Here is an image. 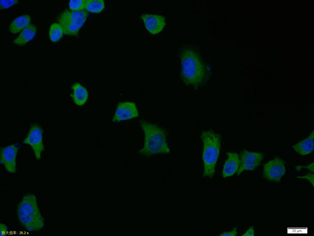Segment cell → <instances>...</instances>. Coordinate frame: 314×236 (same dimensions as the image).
<instances>
[{
  "instance_id": "21",
  "label": "cell",
  "mask_w": 314,
  "mask_h": 236,
  "mask_svg": "<svg viewBox=\"0 0 314 236\" xmlns=\"http://www.w3.org/2000/svg\"><path fill=\"white\" fill-rule=\"evenodd\" d=\"M297 178L300 179H304L308 180L312 184L313 187L314 186V174L311 172H308L307 174L304 176H298L297 177Z\"/></svg>"
},
{
  "instance_id": "33",
  "label": "cell",
  "mask_w": 314,
  "mask_h": 236,
  "mask_svg": "<svg viewBox=\"0 0 314 236\" xmlns=\"http://www.w3.org/2000/svg\"><path fill=\"white\" fill-rule=\"evenodd\" d=\"M119 210H120V209H119Z\"/></svg>"
},
{
  "instance_id": "4",
  "label": "cell",
  "mask_w": 314,
  "mask_h": 236,
  "mask_svg": "<svg viewBox=\"0 0 314 236\" xmlns=\"http://www.w3.org/2000/svg\"><path fill=\"white\" fill-rule=\"evenodd\" d=\"M26 196L19 204L18 208L19 219L22 223L28 230H34L40 229L43 226L35 196L30 195L29 199Z\"/></svg>"
},
{
  "instance_id": "6",
  "label": "cell",
  "mask_w": 314,
  "mask_h": 236,
  "mask_svg": "<svg viewBox=\"0 0 314 236\" xmlns=\"http://www.w3.org/2000/svg\"><path fill=\"white\" fill-rule=\"evenodd\" d=\"M285 161L280 157L276 156L263 165L262 175L267 181L278 183L286 172Z\"/></svg>"
},
{
  "instance_id": "9",
  "label": "cell",
  "mask_w": 314,
  "mask_h": 236,
  "mask_svg": "<svg viewBox=\"0 0 314 236\" xmlns=\"http://www.w3.org/2000/svg\"><path fill=\"white\" fill-rule=\"evenodd\" d=\"M15 145L13 144L0 147V163L9 173H15L17 170L16 160L18 147Z\"/></svg>"
},
{
  "instance_id": "1",
  "label": "cell",
  "mask_w": 314,
  "mask_h": 236,
  "mask_svg": "<svg viewBox=\"0 0 314 236\" xmlns=\"http://www.w3.org/2000/svg\"><path fill=\"white\" fill-rule=\"evenodd\" d=\"M181 78L186 85L200 86L207 76V68L200 55L192 47L180 50Z\"/></svg>"
},
{
  "instance_id": "15",
  "label": "cell",
  "mask_w": 314,
  "mask_h": 236,
  "mask_svg": "<svg viewBox=\"0 0 314 236\" xmlns=\"http://www.w3.org/2000/svg\"><path fill=\"white\" fill-rule=\"evenodd\" d=\"M73 91L71 96L73 98L74 103L77 105H83L87 100L88 96L86 89L78 82L75 83L72 86Z\"/></svg>"
},
{
  "instance_id": "27",
  "label": "cell",
  "mask_w": 314,
  "mask_h": 236,
  "mask_svg": "<svg viewBox=\"0 0 314 236\" xmlns=\"http://www.w3.org/2000/svg\"><path fill=\"white\" fill-rule=\"evenodd\" d=\"M137 206H138V207L139 206V205H137Z\"/></svg>"
},
{
  "instance_id": "13",
  "label": "cell",
  "mask_w": 314,
  "mask_h": 236,
  "mask_svg": "<svg viewBox=\"0 0 314 236\" xmlns=\"http://www.w3.org/2000/svg\"><path fill=\"white\" fill-rule=\"evenodd\" d=\"M314 131L304 139L296 143L292 146L294 150L298 154L304 156L311 153L314 148Z\"/></svg>"
},
{
  "instance_id": "5",
  "label": "cell",
  "mask_w": 314,
  "mask_h": 236,
  "mask_svg": "<svg viewBox=\"0 0 314 236\" xmlns=\"http://www.w3.org/2000/svg\"><path fill=\"white\" fill-rule=\"evenodd\" d=\"M88 12L83 10L72 11L66 9L59 14L58 21L63 34L78 36V32L86 21Z\"/></svg>"
},
{
  "instance_id": "31",
  "label": "cell",
  "mask_w": 314,
  "mask_h": 236,
  "mask_svg": "<svg viewBox=\"0 0 314 236\" xmlns=\"http://www.w3.org/2000/svg\"><path fill=\"white\" fill-rule=\"evenodd\" d=\"M153 228H155V227H153Z\"/></svg>"
},
{
  "instance_id": "28",
  "label": "cell",
  "mask_w": 314,
  "mask_h": 236,
  "mask_svg": "<svg viewBox=\"0 0 314 236\" xmlns=\"http://www.w3.org/2000/svg\"><path fill=\"white\" fill-rule=\"evenodd\" d=\"M130 233V234H131V233H130H130Z\"/></svg>"
},
{
  "instance_id": "23",
  "label": "cell",
  "mask_w": 314,
  "mask_h": 236,
  "mask_svg": "<svg viewBox=\"0 0 314 236\" xmlns=\"http://www.w3.org/2000/svg\"><path fill=\"white\" fill-rule=\"evenodd\" d=\"M237 228H234L233 230L228 232H224L219 235L220 236H235L237 234Z\"/></svg>"
},
{
  "instance_id": "3",
  "label": "cell",
  "mask_w": 314,
  "mask_h": 236,
  "mask_svg": "<svg viewBox=\"0 0 314 236\" xmlns=\"http://www.w3.org/2000/svg\"><path fill=\"white\" fill-rule=\"evenodd\" d=\"M200 137L203 143V176L212 178L215 172L216 166L220 154L221 136L210 129L202 130Z\"/></svg>"
},
{
  "instance_id": "22",
  "label": "cell",
  "mask_w": 314,
  "mask_h": 236,
  "mask_svg": "<svg viewBox=\"0 0 314 236\" xmlns=\"http://www.w3.org/2000/svg\"><path fill=\"white\" fill-rule=\"evenodd\" d=\"M303 168L308 169L313 173L314 171V162H313L308 165L304 166H296V168L297 170H300L301 169V168Z\"/></svg>"
},
{
  "instance_id": "20",
  "label": "cell",
  "mask_w": 314,
  "mask_h": 236,
  "mask_svg": "<svg viewBox=\"0 0 314 236\" xmlns=\"http://www.w3.org/2000/svg\"><path fill=\"white\" fill-rule=\"evenodd\" d=\"M19 3L18 0H0V9H4Z\"/></svg>"
},
{
  "instance_id": "26",
  "label": "cell",
  "mask_w": 314,
  "mask_h": 236,
  "mask_svg": "<svg viewBox=\"0 0 314 236\" xmlns=\"http://www.w3.org/2000/svg\"><path fill=\"white\" fill-rule=\"evenodd\" d=\"M124 223H126V222H125V221L124 222Z\"/></svg>"
},
{
  "instance_id": "25",
  "label": "cell",
  "mask_w": 314,
  "mask_h": 236,
  "mask_svg": "<svg viewBox=\"0 0 314 236\" xmlns=\"http://www.w3.org/2000/svg\"><path fill=\"white\" fill-rule=\"evenodd\" d=\"M118 215L120 216V214H118Z\"/></svg>"
},
{
  "instance_id": "19",
  "label": "cell",
  "mask_w": 314,
  "mask_h": 236,
  "mask_svg": "<svg viewBox=\"0 0 314 236\" xmlns=\"http://www.w3.org/2000/svg\"><path fill=\"white\" fill-rule=\"evenodd\" d=\"M86 0H71L69 9L72 11H78L85 9Z\"/></svg>"
},
{
  "instance_id": "24",
  "label": "cell",
  "mask_w": 314,
  "mask_h": 236,
  "mask_svg": "<svg viewBox=\"0 0 314 236\" xmlns=\"http://www.w3.org/2000/svg\"><path fill=\"white\" fill-rule=\"evenodd\" d=\"M254 230L253 227L252 226L250 227L248 230L246 231V232L242 236H254Z\"/></svg>"
},
{
  "instance_id": "8",
  "label": "cell",
  "mask_w": 314,
  "mask_h": 236,
  "mask_svg": "<svg viewBox=\"0 0 314 236\" xmlns=\"http://www.w3.org/2000/svg\"><path fill=\"white\" fill-rule=\"evenodd\" d=\"M265 154L263 152H250L244 149L240 153V165L237 172L239 175L244 170L253 171L261 164Z\"/></svg>"
},
{
  "instance_id": "18",
  "label": "cell",
  "mask_w": 314,
  "mask_h": 236,
  "mask_svg": "<svg viewBox=\"0 0 314 236\" xmlns=\"http://www.w3.org/2000/svg\"><path fill=\"white\" fill-rule=\"evenodd\" d=\"M63 33L62 28L59 24L54 23L51 25L49 36L52 42H56L58 41L62 37Z\"/></svg>"
},
{
  "instance_id": "10",
  "label": "cell",
  "mask_w": 314,
  "mask_h": 236,
  "mask_svg": "<svg viewBox=\"0 0 314 236\" xmlns=\"http://www.w3.org/2000/svg\"><path fill=\"white\" fill-rule=\"evenodd\" d=\"M138 116V112L135 103L130 102H124L118 105L112 121L119 122Z\"/></svg>"
},
{
  "instance_id": "12",
  "label": "cell",
  "mask_w": 314,
  "mask_h": 236,
  "mask_svg": "<svg viewBox=\"0 0 314 236\" xmlns=\"http://www.w3.org/2000/svg\"><path fill=\"white\" fill-rule=\"evenodd\" d=\"M227 154L228 158L225 161L222 172L223 178L234 175L238 171L240 165V158L237 153L228 152Z\"/></svg>"
},
{
  "instance_id": "7",
  "label": "cell",
  "mask_w": 314,
  "mask_h": 236,
  "mask_svg": "<svg viewBox=\"0 0 314 236\" xmlns=\"http://www.w3.org/2000/svg\"><path fill=\"white\" fill-rule=\"evenodd\" d=\"M43 132V128L40 125L36 122L31 123L27 136L23 142V143L31 146L38 160L40 159L41 153L44 148L42 140Z\"/></svg>"
},
{
  "instance_id": "14",
  "label": "cell",
  "mask_w": 314,
  "mask_h": 236,
  "mask_svg": "<svg viewBox=\"0 0 314 236\" xmlns=\"http://www.w3.org/2000/svg\"><path fill=\"white\" fill-rule=\"evenodd\" d=\"M36 30V27L29 24L21 33L18 36L12 41L13 43L20 46L25 45L32 40L35 36Z\"/></svg>"
},
{
  "instance_id": "30",
  "label": "cell",
  "mask_w": 314,
  "mask_h": 236,
  "mask_svg": "<svg viewBox=\"0 0 314 236\" xmlns=\"http://www.w3.org/2000/svg\"><path fill=\"white\" fill-rule=\"evenodd\" d=\"M155 213H156V214H157V213L156 212H155Z\"/></svg>"
},
{
  "instance_id": "29",
  "label": "cell",
  "mask_w": 314,
  "mask_h": 236,
  "mask_svg": "<svg viewBox=\"0 0 314 236\" xmlns=\"http://www.w3.org/2000/svg\"><path fill=\"white\" fill-rule=\"evenodd\" d=\"M92 206H93V207H94V206L93 205Z\"/></svg>"
},
{
  "instance_id": "32",
  "label": "cell",
  "mask_w": 314,
  "mask_h": 236,
  "mask_svg": "<svg viewBox=\"0 0 314 236\" xmlns=\"http://www.w3.org/2000/svg\"><path fill=\"white\" fill-rule=\"evenodd\" d=\"M81 187H82V188H83L82 186H81Z\"/></svg>"
},
{
  "instance_id": "11",
  "label": "cell",
  "mask_w": 314,
  "mask_h": 236,
  "mask_svg": "<svg viewBox=\"0 0 314 236\" xmlns=\"http://www.w3.org/2000/svg\"><path fill=\"white\" fill-rule=\"evenodd\" d=\"M141 17L146 29L152 34L159 33L166 24L165 18L162 15L146 14H143Z\"/></svg>"
},
{
  "instance_id": "16",
  "label": "cell",
  "mask_w": 314,
  "mask_h": 236,
  "mask_svg": "<svg viewBox=\"0 0 314 236\" xmlns=\"http://www.w3.org/2000/svg\"><path fill=\"white\" fill-rule=\"evenodd\" d=\"M30 20V17L28 14L18 17L10 23L9 28V31L13 34L19 32L29 24Z\"/></svg>"
},
{
  "instance_id": "17",
  "label": "cell",
  "mask_w": 314,
  "mask_h": 236,
  "mask_svg": "<svg viewBox=\"0 0 314 236\" xmlns=\"http://www.w3.org/2000/svg\"><path fill=\"white\" fill-rule=\"evenodd\" d=\"M104 8L103 0H86L85 9L89 12L99 13Z\"/></svg>"
},
{
  "instance_id": "2",
  "label": "cell",
  "mask_w": 314,
  "mask_h": 236,
  "mask_svg": "<svg viewBox=\"0 0 314 236\" xmlns=\"http://www.w3.org/2000/svg\"><path fill=\"white\" fill-rule=\"evenodd\" d=\"M140 122L144 134V142L138 154L149 158L156 155L170 153L167 142L168 131L152 123L143 121Z\"/></svg>"
}]
</instances>
